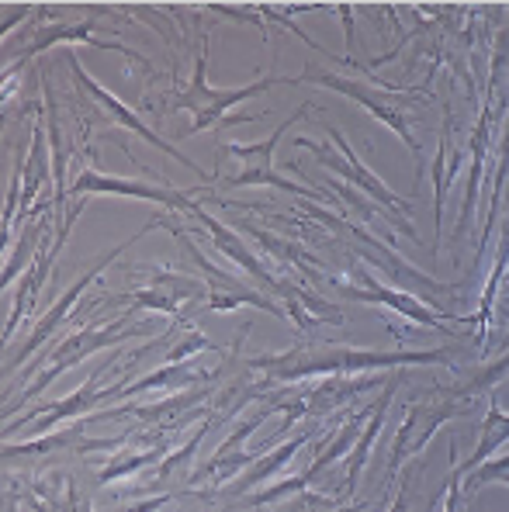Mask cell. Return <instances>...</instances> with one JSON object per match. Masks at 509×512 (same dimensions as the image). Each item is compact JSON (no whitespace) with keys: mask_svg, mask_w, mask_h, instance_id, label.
<instances>
[{"mask_svg":"<svg viewBox=\"0 0 509 512\" xmlns=\"http://www.w3.org/2000/svg\"><path fill=\"white\" fill-rule=\"evenodd\" d=\"M413 364H451V350H354V346H295L288 353H267L253 357V371H264L271 381H309V378H354L361 371H388V367Z\"/></svg>","mask_w":509,"mask_h":512,"instance_id":"6da1fadb","label":"cell"},{"mask_svg":"<svg viewBox=\"0 0 509 512\" xmlns=\"http://www.w3.org/2000/svg\"><path fill=\"white\" fill-rule=\"evenodd\" d=\"M125 319H129V315H118V319H108V326H97V329L91 326V329H84V333H77V336H70V340L59 343L52 364L46 367V371H42V378L18 398V405H25V402H32L35 395H42V391H46L49 384L59 378V374L70 371V367H77L80 360L91 357V353L104 350V346H118L122 340H136V336H146V326H125Z\"/></svg>","mask_w":509,"mask_h":512,"instance_id":"7a4b0ae2","label":"cell"},{"mask_svg":"<svg viewBox=\"0 0 509 512\" xmlns=\"http://www.w3.org/2000/svg\"><path fill=\"white\" fill-rule=\"evenodd\" d=\"M326 135H329V142L336 146V153L329 146H319V142H312V139H298V146L312 149V153H316V160L323 163V167L336 170L343 180H350V184L361 187L364 194H371V201L378 208H385V212H402V215L413 212V208H409V201H402L399 194L388 191L385 180H381L378 173H371L368 167H364L361 156H357L354 149H350V142L343 139L340 132H336V125H326Z\"/></svg>","mask_w":509,"mask_h":512,"instance_id":"3957f363","label":"cell"},{"mask_svg":"<svg viewBox=\"0 0 509 512\" xmlns=\"http://www.w3.org/2000/svg\"><path fill=\"white\" fill-rule=\"evenodd\" d=\"M205 70H208V59H205V52H201L198 66H194L191 87H187L184 94L177 97V104H174V108H184V111H191V115H194V125L187 128V135L205 132V128L219 125L239 101H246V97L264 94V90H271L274 84H284L281 77H267V80H260V84L239 87V90H212V87H208V80H205Z\"/></svg>","mask_w":509,"mask_h":512,"instance_id":"277c9868","label":"cell"},{"mask_svg":"<svg viewBox=\"0 0 509 512\" xmlns=\"http://www.w3.org/2000/svg\"><path fill=\"white\" fill-rule=\"evenodd\" d=\"M471 405L468 402H454L451 395L444 398H430V402H413L406 412V423H402L399 436H395V447H392V457H388V478L402 468L413 454L426 447L433 440L440 426L454 416H468Z\"/></svg>","mask_w":509,"mask_h":512,"instance_id":"5b68a950","label":"cell"},{"mask_svg":"<svg viewBox=\"0 0 509 512\" xmlns=\"http://www.w3.org/2000/svg\"><path fill=\"white\" fill-rule=\"evenodd\" d=\"M309 108H298L295 115L288 118V122H281L278 125V132L271 135L267 142H257V146H239V142H226V153H236L239 160H243V170L236 173V177H229L226 184L229 187H246V184H271V187H278V191H288V194H302V198H309V201H319V198H326V194H319V191H312V187H302V184H291V180H284L274 173L271 167V153H274V146L281 142V135L288 132V125H295L298 118L305 115Z\"/></svg>","mask_w":509,"mask_h":512,"instance_id":"8992f818","label":"cell"},{"mask_svg":"<svg viewBox=\"0 0 509 512\" xmlns=\"http://www.w3.org/2000/svg\"><path fill=\"white\" fill-rule=\"evenodd\" d=\"M298 80H309V84H323L329 90H336V94H343V97H350V101H357L361 108H368L381 125H388L395 135H399L402 142H406L409 153H413L416 163H419V142L413 139V132H409V118L402 115V108L395 104L399 97L381 94V90H371L368 84H357V80L329 77V73H302Z\"/></svg>","mask_w":509,"mask_h":512,"instance_id":"52a82bcc","label":"cell"},{"mask_svg":"<svg viewBox=\"0 0 509 512\" xmlns=\"http://www.w3.org/2000/svg\"><path fill=\"white\" fill-rule=\"evenodd\" d=\"M354 274L361 277L364 288H357V284H340L347 298H354V301H378V305L392 308V312H399L402 319L416 322V326H430V329H437V333H451V326H447L444 319H458V315H440L437 308H430L426 301H419L416 295H409V291L385 288V284L374 281V277L364 267H354Z\"/></svg>","mask_w":509,"mask_h":512,"instance_id":"ba28073f","label":"cell"},{"mask_svg":"<svg viewBox=\"0 0 509 512\" xmlns=\"http://www.w3.org/2000/svg\"><path fill=\"white\" fill-rule=\"evenodd\" d=\"M271 412H278V409H274V402H271V409H260V412H253L250 419L236 423V429L229 433V440L222 443V447L215 450L212 457H208V464H201V468H198V474H194V481H198V478H208V481H212L215 492H222L232 474H243V468H253V457H257V454H246L243 443L253 436V429L267 423V416H271Z\"/></svg>","mask_w":509,"mask_h":512,"instance_id":"9c48e42d","label":"cell"},{"mask_svg":"<svg viewBox=\"0 0 509 512\" xmlns=\"http://www.w3.org/2000/svg\"><path fill=\"white\" fill-rule=\"evenodd\" d=\"M70 66H73V77H77V84H80V87H84V90H87V94H91V97H94V101H97V104H101V108H104V111H108V118H115V122H118V125L132 128V132H136V135H142V139H146V142H149V146H156V149H160V153H167V156H177V160H181V163H184V167H191L194 173H198V177H201V180H205V170H201V167H198V163H191V160H187V156H184V153H177V149H174V146H170V142H163V139H160V135H156V132H153V128H149V125H142V122H139V118H136V115H132V111H129V108H125V104H122V101H118V97H115V94H108V90H104L101 84H97V80H91V77H87V73H84V66H80V59H77V56H70Z\"/></svg>","mask_w":509,"mask_h":512,"instance_id":"30bf717a","label":"cell"},{"mask_svg":"<svg viewBox=\"0 0 509 512\" xmlns=\"http://www.w3.org/2000/svg\"><path fill=\"white\" fill-rule=\"evenodd\" d=\"M191 215H198V218H201V225H205V229L212 232L215 246H219V250L226 253L232 263H239V267H243L246 274H253V277H257V281L264 284L267 291H274V295L284 298V301H291V298H295V284H284V281H278V277H271V270H267L264 263L257 260V256H253L250 250H246L243 243H239V236H236V232L226 229V225H219L212 215H205V212H201L198 205H191Z\"/></svg>","mask_w":509,"mask_h":512,"instance_id":"8fae6325","label":"cell"},{"mask_svg":"<svg viewBox=\"0 0 509 512\" xmlns=\"http://www.w3.org/2000/svg\"><path fill=\"white\" fill-rule=\"evenodd\" d=\"M153 277V284L142 291H132V301L142 308H156V312H167V315H177V305L181 301H191V298H201L205 295V284L198 281H187V277H177L170 270H160V267H149L146 270Z\"/></svg>","mask_w":509,"mask_h":512,"instance_id":"7c38bea8","label":"cell"},{"mask_svg":"<svg viewBox=\"0 0 509 512\" xmlns=\"http://www.w3.org/2000/svg\"><path fill=\"white\" fill-rule=\"evenodd\" d=\"M84 191H104V194H129V198H146L156 201V205H170V208H184L191 212L194 201L184 198L181 191H170V187H153V184H139V180H118V177H104V173H80V180L73 184V194H84Z\"/></svg>","mask_w":509,"mask_h":512,"instance_id":"4fadbf2b","label":"cell"},{"mask_svg":"<svg viewBox=\"0 0 509 512\" xmlns=\"http://www.w3.org/2000/svg\"><path fill=\"white\" fill-rule=\"evenodd\" d=\"M136 239H139V236H136ZM136 239H132V243H136ZM125 246H129V243H125ZM125 246H118V250L104 253V256H101V260H97V267L91 270V274H84V277H80V281H77V284H73V288H70V291H66V295H63V298H59V301H56V305H52V308H49V312H46V315H42V322H39V326H35V333H32V336H28L25 350H21V353H18V364H21V360H25V357H32V353H35V350H39V346H42V343H46V340H49V336H52V333H56V329H59V322H63V319H66V315H70V308H73V305H77V298H80V295H84V288H87V284H94V277H97V274H101V270H104V267H108V263H111V260H115V256H122V250H125Z\"/></svg>","mask_w":509,"mask_h":512,"instance_id":"5bb4252c","label":"cell"},{"mask_svg":"<svg viewBox=\"0 0 509 512\" xmlns=\"http://www.w3.org/2000/svg\"><path fill=\"white\" fill-rule=\"evenodd\" d=\"M312 436H316V429H305V433L291 436L288 443H281V447H274L271 454L264 457V461H257V464H253L250 471H243V478H239V481H236V485H232V488H222L219 495H229L232 502H243L246 495L253 492V488H257V485H264V481L271 478V474H278V471H281V468H284V464H288V461H295V454H298V450L305 447V443L312 440Z\"/></svg>","mask_w":509,"mask_h":512,"instance_id":"9a60e30c","label":"cell"},{"mask_svg":"<svg viewBox=\"0 0 509 512\" xmlns=\"http://www.w3.org/2000/svg\"><path fill=\"white\" fill-rule=\"evenodd\" d=\"M509 440V416L503 412V405H499L496 395H489V416H485L482 423V436H478V447L471 450L468 461H461L458 468H454V478H464V474H471L475 468H482L485 461H489L492 454H496L499 447Z\"/></svg>","mask_w":509,"mask_h":512,"instance_id":"2e32d148","label":"cell"},{"mask_svg":"<svg viewBox=\"0 0 509 512\" xmlns=\"http://www.w3.org/2000/svg\"><path fill=\"white\" fill-rule=\"evenodd\" d=\"M392 398H395V381H388L385 384V395L374 402V412H371L368 426H364L361 440H357L354 454H350V464H347V499L357 492V485H361V474H364V468H368V454H371L374 440H378L381 426H385V412H388V405H392Z\"/></svg>","mask_w":509,"mask_h":512,"instance_id":"e0dca14e","label":"cell"},{"mask_svg":"<svg viewBox=\"0 0 509 512\" xmlns=\"http://www.w3.org/2000/svg\"><path fill=\"white\" fill-rule=\"evenodd\" d=\"M506 374H509V353H506V357H499V360H492V364H485L482 371H475L468 381L458 384V388H451L447 395H451L454 402H468L471 405V398L492 395V388H496V384L503 381Z\"/></svg>","mask_w":509,"mask_h":512,"instance_id":"ac0fdd59","label":"cell"},{"mask_svg":"<svg viewBox=\"0 0 509 512\" xmlns=\"http://www.w3.org/2000/svg\"><path fill=\"white\" fill-rule=\"evenodd\" d=\"M167 450H170V443L163 440L160 447H153V450H146V454H136V457H129V461H122V457H118V461H111L108 468L101 471V485H111V481H118V478H129V474H136L139 468H146V464H156L160 461V457H167Z\"/></svg>","mask_w":509,"mask_h":512,"instance_id":"d6986e66","label":"cell"},{"mask_svg":"<svg viewBox=\"0 0 509 512\" xmlns=\"http://www.w3.org/2000/svg\"><path fill=\"white\" fill-rule=\"evenodd\" d=\"M201 350H219V346L208 340L205 333H198V329L187 326V336L174 346V350L167 353V364H184L187 357H194V353H201Z\"/></svg>","mask_w":509,"mask_h":512,"instance_id":"ffe728a7","label":"cell"},{"mask_svg":"<svg viewBox=\"0 0 509 512\" xmlns=\"http://www.w3.org/2000/svg\"><path fill=\"white\" fill-rule=\"evenodd\" d=\"M388 512H409V474L402 478V492H399V499L388 506Z\"/></svg>","mask_w":509,"mask_h":512,"instance_id":"44dd1931","label":"cell"},{"mask_svg":"<svg viewBox=\"0 0 509 512\" xmlns=\"http://www.w3.org/2000/svg\"><path fill=\"white\" fill-rule=\"evenodd\" d=\"M167 502H174V495H156V499L139 502V506H136V509H129V512H153V509H163Z\"/></svg>","mask_w":509,"mask_h":512,"instance_id":"7402d4cb","label":"cell"}]
</instances>
